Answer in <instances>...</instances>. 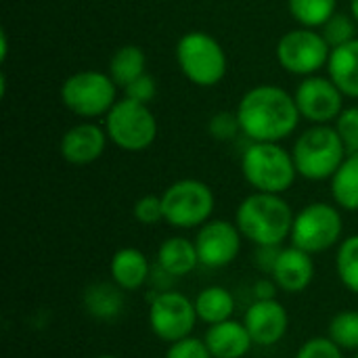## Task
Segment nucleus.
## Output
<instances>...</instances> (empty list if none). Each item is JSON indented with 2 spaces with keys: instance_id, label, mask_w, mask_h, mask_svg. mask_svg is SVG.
I'll return each mask as SVG.
<instances>
[{
  "instance_id": "obj_1",
  "label": "nucleus",
  "mask_w": 358,
  "mask_h": 358,
  "mask_svg": "<svg viewBox=\"0 0 358 358\" xmlns=\"http://www.w3.org/2000/svg\"><path fill=\"white\" fill-rule=\"evenodd\" d=\"M245 134L252 143H281L292 136L302 120L294 94L275 84H258L250 88L235 109Z\"/></svg>"
},
{
  "instance_id": "obj_2",
  "label": "nucleus",
  "mask_w": 358,
  "mask_h": 358,
  "mask_svg": "<svg viewBox=\"0 0 358 358\" xmlns=\"http://www.w3.org/2000/svg\"><path fill=\"white\" fill-rule=\"evenodd\" d=\"M294 218L292 206L281 195L256 191L239 203L235 224L245 239L264 248L281 245L292 235Z\"/></svg>"
},
{
  "instance_id": "obj_3",
  "label": "nucleus",
  "mask_w": 358,
  "mask_h": 358,
  "mask_svg": "<svg viewBox=\"0 0 358 358\" xmlns=\"http://www.w3.org/2000/svg\"><path fill=\"white\" fill-rule=\"evenodd\" d=\"M292 155L298 176L306 180H331L348 157L338 130L329 124H315L304 130L294 143Z\"/></svg>"
},
{
  "instance_id": "obj_4",
  "label": "nucleus",
  "mask_w": 358,
  "mask_h": 358,
  "mask_svg": "<svg viewBox=\"0 0 358 358\" xmlns=\"http://www.w3.org/2000/svg\"><path fill=\"white\" fill-rule=\"evenodd\" d=\"M241 174L258 193L281 195L296 182L294 155L279 143H252L241 155Z\"/></svg>"
},
{
  "instance_id": "obj_5",
  "label": "nucleus",
  "mask_w": 358,
  "mask_h": 358,
  "mask_svg": "<svg viewBox=\"0 0 358 358\" xmlns=\"http://www.w3.org/2000/svg\"><path fill=\"white\" fill-rule=\"evenodd\" d=\"M176 63L180 73L195 86L212 88L220 84L229 69L222 44L208 31H187L176 44Z\"/></svg>"
},
{
  "instance_id": "obj_6",
  "label": "nucleus",
  "mask_w": 358,
  "mask_h": 358,
  "mask_svg": "<svg viewBox=\"0 0 358 358\" xmlns=\"http://www.w3.org/2000/svg\"><path fill=\"white\" fill-rule=\"evenodd\" d=\"M107 138L122 151L141 153L149 149L159 132L157 120L149 105L132 101L128 96L117 99L111 111L105 115Z\"/></svg>"
},
{
  "instance_id": "obj_7",
  "label": "nucleus",
  "mask_w": 358,
  "mask_h": 358,
  "mask_svg": "<svg viewBox=\"0 0 358 358\" xmlns=\"http://www.w3.org/2000/svg\"><path fill=\"white\" fill-rule=\"evenodd\" d=\"M117 88L109 73L96 69L76 71L61 84V103L73 115L94 120L107 115L117 103Z\"/></svg>"
},
{
  "instance_id": "obj_8",
  "label": "nucleus",
  "mask_w": 358,
  "mask_h": 358,
  "mask_svg": "<svg viewBox=\"0 0 358 358\" xmlns=\"http://www.w3.org/2000/svg\"><path fill=\"white\" fill-rule=\"evenodd\" d=\"M164 220L174 229H195L210 220L216 199L212 189L197 178L172 182L162 193Z\"/></svg>"
},
{
  "instance_id": "obj_9",
  "label": "nucleus",
  "mask_w": 358,
  "mask_h": 358,
  "mask_svg": "<svg viewBox=\"0 0 358 358\" xmlns=\"http://www.w3.org/2000/svg\"><path fill=\"white\" fill-rule=\"evenodd\" d=\"M281 69L294 76H317L319 69L327 67L331 57V46L321 31L313 27H296L283 34L275 48Z\"/></svg>"
},
{
  "instance_id": "obj_10",
  "label": "nucleus",
  "mask_w": 358,
  "mask_h": 358,
  "mask_svg": "<svg viewBox=\"0 0 358 358\" xmlns=\"http://www.w3.org/2000/svg\"><path fill=\"white\" fill-rule=\"evenodd\" d=\"M342 231L344 222L340 210L331 203L315 201L296 214L289 239L292 245L308 254H321L340 241Z\"/></svg>"
},
{
  "instance_id": "obj_11",
  "label": "nucleus",
  "mask_w": 358,
  "mask_h": 358,
  "mask_svg": "<svg viewBox=\"0 0 358 358\" xmlns=\"http://www.w3.org/2000/svg\"><path fill=\"white\" fill-rule=\"evenodd\" d=\"M195 302L178 292L157 294L149 308V325L151 331L168 344L185 340L193 334L197 323Z\"/></svg>"
},
{
  "instance_id": "obj_12",
  "label": "nucleus",
  "mask_w": 358,
  "mask_h": 358,
  "mask_svg": "<svg viewBox=\"0 0 358 358\" xmlns=\"http://www.w3.org/2000/svg\"><path fill=\"white\" fill-rule=\"evenodd\" d=\"M300 115L313 124H329L344 111V92L331 78L308 76L294 92Z\"/></svg>"
},
{
  "instance_id": "obj_13",
  "label": "nucleus",
  "mask_w": 358,
  "mask_h": 358,
  "mask_svg": "<svg viewBox=\"0 0 358 358\" xmlns=\"http://www.w3.org/2000/svg\"><path fill=\"white\" fill-rule=\"evenodd\" d=\"M241 231L229 220H208L195 237L199 264L208 268H224L241 252Z\"/></svg>"
},
{
  "instance_id": "obj_14",
  "label": "nucleus",
  "mask_w": 358,
  "mask_h": 358,
  "mask_svg": "<svg viewBox=\"0 0 358 358\" xmlns=\"http://www.w3.org/2000/svg\"><path fill=\"white\" fill-rule=\"evenodd\" d=\"M107 141L105 128L94 122H80L65 130L59 143V153L71 166H90L105 153Z\"/></svg>"
},
{
  "instance_id": "obj_15",
  "label": "nucleus",
  "mask_w": 358,
  "mask_h": 358,
  "mask_svg": "<svg viewBox=\"0 0 358 358\" xmlns=\"http://www.w3.org/2000/svg\"><path fill=\"white\" fill-rule=\"evenodd\" d=\"M243 325L248 327L254 344L258 346H275L279 344L289 325L287 310L277 300H256L243 317Z\"/></svg>"
},
{
  "instance_id": "obj_16",
  "label": "nucleus",
  "mask_w": 358,
  "mask_h": 358,
  "mask_svg": "<svg viewBox=\"0 0 358 358\" xmlns=\"http://www.w3.org/2000/svg\"><path fill=\"white\" fill-rule=\"evenodd\" d=\"M315 271L317 268H315L313 254L292 245V248L281 250L271 277L277 281L279 289L287 294H300L313 283Z\"/></svg>"
},
{
  "instance_id": "obj_17",
  "label": "nucleus",
  "mask_w": 358,
  "mask_h": 358,
  "mask_svg": "<svg viewBox=\"0 0 358 358\" xmlns=\"http://www.w3.org/2000/svg\"><path fill=\"white\" fill-rule=\"evenodd\" d=\"M203 342L214 358H243L254 344L248 327L233 319L210 325Z\"/></svg>"
},
{
  "instance_id": "obj_18",
  "label": "nucleus",
  "mask_w": 358,
  "mask_h": 358,
  "mask_svg": "<svg viewBox=\"0 0 358 358\" xmlns=\"http://www.w3.org/2000/svg\"><path fill=\"white\" fill-rule=\"evenodd\" d=\"M109 273L115 285H120L124 292H134L143 287L149 279L151 264L147 256L136 248H122L113 254Z\"/></svg>"
},
{
  "instance_id": "obj_19",
  "label": "nucleus",
  "mask_w": 358,
  "mask_h": 358,
  "mask_svg": "<svg viewBox=\"0 0 358 358\" xmlns=\"http://www.w3.org/2000/svg\"><path fill=\"white\" fill-rule=\"evenodd\" d=\"M199 264L195 241L185 237H170L157 250V266L168 277H185L193 273Z\"/></svg>"
},
{
  "instance_id": "obj_20",
  "label": "nucleus",
  "mask_w": 358,
  "mask_h": 358,
  "mask_svg": "<svg viewBox=\"0 0 358 358\" xmlns=\"http://www.w3.org/2000/svg\"><path fill=\"white\" fill-rule=\"evenodd\" d=\"M327 73L344 96L358 99V38L331 50Z\"/></svg>"
},
{
  "instance_id": "obj_21",
  "label": "nucleus",
  "mask_w": 358,
  "mask_h": 358,
  "mask_svg": "<svg viewBox=\"0 0 358 358\" xmlns=\"http://www.w3.org/2000/svg\"><path fill=\"white\" fill-rule=\"evenodd\" d=\"M107 73L124 90L136 78L147 73V55H145V50L141 46H136V44L120 46L109 59V71Z\"/></svg>"
},
{
  "instance_id": "obj_22",
  "label": "nucleus",
  "mask_w": 358,
  "mask_h": 358,
  "mask_svg": "<svg viewBox=\"0 0 358 358\" xmlns=\"http://www.w3.org/2000/svg\"><path fill=\"white\" fill-rule=\"evenodd\" d=\"M195 310L197 317L208 323V325H216L222 321H229L235 313V298L229 289L220 287V285H212L206 287L197 294L195 298Z\"/></svg>"
},
{
  "instance_id": "obj_23",
  "label": "nucleus",
  "mask_w": 358,
  "mask_h": 358,
  "mask_svg": "<svg viewBox=\"0 0 358 358\" xmlns=\"http://www.w3.org/2000/svg\"><path fill=\"white\" fill-rule=\"evenodd\" d=\"M124 289L115 283H94L84 294L86 310L96 319H113L124 310Z\"/></svg>"
},
{
  "instance_id": "obj_24",
  "label": "nucleus",
  "mask_w": 358,
  "mask_h": 358,
  "mask_svg": "<svg viewBox=\"0 0 358 358\" xmlns=\"http://www.w3.org/2000/svg\"><path fill=\"white\" fill-rule=\"evenodd\" d=\"M331 195L348 212H358V155H348L331 176Z\"/></svg>"
},
{
  "instance_id": "obj_25",
  "label": "nucleus",
  "mask_w": 358,
  "mask_h": 358,
  "mask_svg": "<svg viewBox=\"0 0 358 358\" xmlns=\"http://www.w3.org/2000/svg\"><path fill=\"white\" fill-rule=\"evenodd\" d=\"M289 15L300 27L321 29L338 8V0H287Z\"/></svg>"
},
{
  "instance_id": "obj_26",
  "label": "nucleus",
  "mask_w": 358,
  "mask_h": 358,
  "mask_svg": "<svg viewBox=\"0 0 358 358\" xmlns=\"http://www.w3.org/2000/svg\"><path fill=\"white\" fill-rule=\"evenodd\" d=\"M336 268L344 287L358 296V235H352L340 243Z\"/></svg>"
},
{
  "instance_id": "obj_27",
  "label": "nucleus",
  "mask_w": 358,
  "mask_h": 358,
  "mask_svg": "<svg viewBox=\"0 0 358 358\" xmlns=\"http://www.w3.org/2000/svg\"><path fill=\"white\" fill-rule=\"evenodd\" d=\"M329 338L342 350H358V313L342 310L329 321Z\"/></svg>"
},
{
  "instance_id": "obj_28",
  "label": "nucleus",
  "mask_w": 358,
  "mask_h": 358,
  "mask_svg": "<svg viewBox=\"0 0 358 358\" xmlns=\"http://www.w3.org/2000/svg\"><path fill=\"white\" fill-rule=\"evenodd\" d=\"M357 19L352 15H346V13H336L323 27H321V34L323 38L327 40V44L334 48L338 46H344L348 42H352L357 38Z\"/></svg>"
},
{
  "instance_id": "obj_29",
  "label": "nucleus",
  "mask_w": 358,
  "mask_h": 358,
  "mask_svg": "<svg viewBox=\"0 0 358 358\" xmlns=\"http://www.w3.org/2000/svg\"><path fill=\"white\" fill-rule=\"evenodd\" d=\"M346 147L348 155H358V105L348 107L340 113L334 126Z\"/></svg>"
},
{
  "instance_id": "obj_30",
  "label": "nucleus",
  "mask_w": 358,
  "mask_h": 358,
  "mask_svg": "<svg viewBox=\"0 0 358 358\" xmlns=\"http://www.w3.org/2000/svg\"><path fill=\"white\" fill-rule=\"evenodd\" d=\"M208 132L216 141H233L241 132L237 113L235 111H218V113H214L210 117Z\"/></svg>"
},
{
  "instance_id": "obj_31",
  "label": "nucleus",
  "mask_w": 358,
  "mask_h": 358,
  "mask_svg": "<svg viewBox=\"0 0 358 358\" xmlns=\"http://www.w3.org/2000/svg\"><path fill=\"white\" fill-rule=\"evenodd\" d=\"M134 218L141 224H157L164 220V203H162V195H143L132 210Z\"/></svg>"
},
{
  "instance_id": "obj_32",
  "label": "nucleus",
  "mask_w": 358,
  "mask_h": 358,
  "mask_svg": "<svg viewBox=\"0 0 358 358\" xmlns=\"http://www.w3.org/2000/svg\"><path fill=\"white\" fill-rule=\"evenodd\" d=\"M296 358H344L342 348L327 336V338H310L298 350Z\"/></svg>"
},
{
  "instance_id": "obj_33",
  "label": "nucleus",
  "mask_w": 358,
  "mask_h": 358,
  "mask_svg": "<svg viewBox=\"0 0 358 358\" xmlns=\"http://www.w3.org/2000/svg\"><path fill=\"white\" fill-rule=\"evenodd\" d=\"M166 358H214L210 355L208 346L199 338H185L174 344H170Z\"/></svg>"
},
{
  "instance_id": "obj_34",
  "label": "nucleus",
  "mask_w": 358,
  "mask_h": 358,
  "mask_svg": "<svg viewBox=\"0 0 358 358\" xmlns=\"http://www.w3.org/2000/svg\"><path fill=\"white\" fill-rule=\"evenodd\" d=\"M155 94H157V84H155V78L149 73H143L141 78H136L132 84L124 88V96L145 103V105H149L155 99Z\"/></svg>"
},
{
  "instance_id": "obj_35",
  "label": "nucleus",
  "mask_w": 358,
  "mask_h": 358,
  "mask_svg": "<svg viewBox=\"0 0 358 358\" xmlns=\"http://www.w3.org/2000/svg\"><path fill=\"white\" fill-rule=\"evenodd\" d=\"M279 254H281V248L279 245H264V248H260L258 250V266L264 273H273Z\"/></svg>"
},
{
  "instance_id": "obj_36",
  "label": "nucleus",
  "mask_w": 358,
  "mask_h": 358,
  "mask_svg": "<svg viewBox=\"0 0 358 358\" xmlns=\"http://www.w3.org/2000/svg\"><path fill=\"white\" fill-rule=\"evenodd\" d=\"M277 289H279V285H277L275 279H273V281H271V279H260V281H256V285H254V294H256L258 300H275Z\"/></svg>"
},
{
  "instance_id": "obj_37",
  "label": "nucleus",
  "mask_w": 358,
  "mask_h": 358,
  "mask_svg": "<svg viewBox=\"0 0 358 358\" xmlns=\"http://www.w3.org/2000/svg\"><path fill=\"white\" fill-rule=\"evenodd\" d=\"M0 61L6 59V52H8V40H6V31H0Z\"/></svg>"
},
{
  "instance_id": "obj_38",
  "label": "nucleus",
  "mask_w": 358,
  "mask_h": 358,
  "mask_svg": "<svg viewBox=\"0 0 358 358\" xmlns=\"http://www.w3.org/2000/svg\"><path fill=\"white\" fill-rule=\"evenodd\" d=\"M350 13H352V17L357 19L358 23V0H352V2H350Z\"/></svg>"
},
{
  "instance_id": "obj_39",
  "label": "nucleus",
  "mask_w": 358,
  "mask_h": 358,
  "mask_svg": "<svg viewBox=\"0 0 358 358\" xmlns=\"http://www.w3.org/2000/svg\"><path fill=\"white\" fill-rule=\"evenodd\" d=\"M96 358H117V357H113V355H101V357H96Z\"/></svg>"
},
{
  "instance_id": "obj_40",
  "label": "nucleus",
  "mask_w": 358,
  "mask_h": 358,
  "mask_svg": "<svg viewBox=\"0 0 358 358\" xmlns=\"http://www.w3.org/2000/svg\"><path fill=\"white\" fill-rule=\"evenodd\" d=\"M355 358H358V350H357V357H355Z\"/></svg>"
}]
</instances>
